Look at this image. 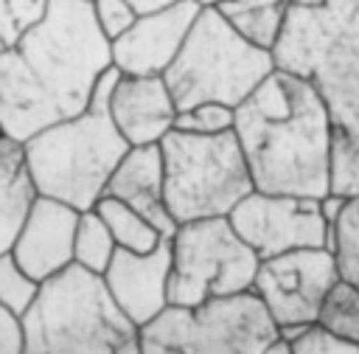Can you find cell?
<instances>
[{"label": "cell", "instance_id": "obj_1", "mask_svg": "<svg viewBox=\"0 0 359 354\" xmlns=\"http://www.w3.org/2000/svg\"><path fill=\"white\" fill-rule=\"evenodd\" d=\"M109 65V39L90 0H45L42 17L0 53V129L28 140L79 115Z\"/></svg>", "mask_w": 359, "mask_h": 354}, {"label": "cell", "instance_id": "obj_2", "mask_svg": "<svg viewBox=\"0 0 359 354\" xmlns=\"http://www.w3.org/2000/svg\"><path fill=\"white\" fill-rule=\"evenodd\" d=\"M233 132L255 191L309 199L331 194V121L303 76L275 67L233 107Z\"/></svg>", "mask_w": 359, "mask_h": 354}, {"label": "cell", "instance_id": "obj_3", "mask_svg": "<svg viewBox=\"0 0 359 354\" xmlns=\"http://www.w3.org/2000/svg\"><path fill=\"white\" fill-rule=\"evenodd\" d=\"M275 67L303 76L331 121V194H359V0H292Z\"/></svg>", "mask_w": 359, "mask_h": 354}, {"label": "cell", "instance_id": "obj_4", "mask_svg": "<svg viewBox=\"0 0 359 354\" xmlns=\"http://www.w3.org/2000/svg\"><path fill=\"white\" fill-rule=\"evenodd\" d=\"M118 70L109 65L90 96V104L65 121H56L22 140L25 166L36 194L59 199L76 211H87L101 197L112 169L129 143L109 118V90Z\"/></svg>", "mask_w": 359, "mask_h": 354}, {"label": "cell", "instance_id": "obj_5", "mask_svg": "<svg viewBox=\"0 0 359 354\" xmlns=\"http://www.w3.org/2000/svg\"><path fill=\"white\" fill-rule=\"evenodd\" d=\"M22 354H140L137 326L115 306L101 275L76 264L39 284Z\"/></svg>", "mask_w": 359, "mask_h": 354}, {"label": "cell", "instance_id": "obj_6", "mask_svg": "<svg viewBox=\"0 0 359 354\" xmlns=\"http://www.w3.org/2000/svg\"><path fill=\"white\" fill-rule=\"evenodd\" d=\"M272 70L269 48L250 42L219 6H199L177 56L160 76L182 112L208 101L238 107Z\"/></svg>", "mask_w": 359, "mask_h": 354}, {"label": "cell", "instance_id": "obj_7", "mask_svg": "<svg viewBox=\"0 0 359 354\" xmlns=\"http://www.w3.org/2000/svg\"><path fill=\"white\" fill-rule=\"evenodd\" d=\"M163 205L182 225L205 216H227L252 191V180L233 129L185 132L171 126L160 140Z\"/></svg>", "mask_w": 359, "mask_h": 354}, {"label": "cell", "instance_id": "obj_8", "mask_svg": "<svg viewBox=\"0 0 359 354\" xmlns=\"http://www.w3.org/2000/svg\"><path fill=\"white\" fill-rule=\"evenodd\" d=\"M137 334L140 354H264L280 337L250 289L199 306L165 303Z\"/></svg>", "mask_w": 359, "mask_h": 354}, {"label": "cell", "instance_id": "obj_9", "mask_svg": "<svg viewBox=\"0 0 359 354\" xmlns=\"http://www.w3.org/2000/svg\"><path fill=\"white\" fill-rule=\"evenodd\" d=\"M258 256L238 239L227 216H205L177 225L171 236V270L165 301L199 306L210 298L247 292Z\"/></svg>", "mask_w": 359, "mask_h": 354}, {"label": "cell", "instance_id": "obj_10", "mask_svg": "<svg viewBox=\"0 0 359 354\" xmlns=\"http://www.w3.org/2000/svg\"><path fill=\"white\" fill-rule=\"evenodd\" d=\"M339 281L328 247H294L261 258L250 292L264 303L275 326H311L328 289Z\"/></svg>", "mask_w": 359, "mask_h": 354}, {"label": "cell", "instance_id": "obj_11", "mask_svg": "<svg viewBox=\"0 0 359 354\" xmlns=\"http://www.w3.org/2000/svg\"><path fill=\"white\" fill-rule=\"evenodd\" d=\"M227 222L258 261L294 247H334L320 199L309 197L264 194L252 188L230 208Z\"/></svg>", "mask_w": 359, "mask_h": 354}, {"label": "cell", "instance_id": "obj_12", "mask_svg": "<svg viewBox=\"0 0 359 354\" xmlns=\"http://www.w3.org/2000/svg\"><path fill=\"white\" fill-rule=\"evenodd\" d=\"M196 11V0H174L137 14L135 22L109 42L112 67L129 76H160L177 56Z\"/></svg>", "mask_w": 359, "mask_h": 354}, {"label": "cell", "instance_id": "obj_13", "mask_svg": "<svg viewBox=\"0 0 359 354\" xmlns=\"http://www.w3.org/2000/svg\"><path fill=\"white\" fill-rule=\"evenodd\" d=\"M76 219V208L36 194L8 244V253L34 281L42 284L73 264Z\"/></svg>", "mask_w": 359, "mask_h": 354}, {"label": "cell", "instance_id": "obj_14", "mask_svg": "<svg viewBox=\"0 0 359 354\" xmlns=\"http://www.w3.org/2000/svg\"><path fill=\"white\" fill-rule=\"evenodd\" d=\"M171 270V239L163 236L157 247L149 253H132L123 247H115L107 270L101 273V281L115 301V306L140 329L149 323L168 301H165V284Z\"/></svg>", "mask_w": 359, "mask_h": 354}, {"label": "cell", "instance_id": "obj_15", "mask_svg": "<svg viewBox=\"0 0 359 354\" xmlns=\"http://www.w3.org/2000/svg\"><path fill=\"white\" fill-rule=\"evenodd\" d=\"M107 107L115 129L129 146L157 143L177 118V107L163 76L118 73Z\"/></svg>", "mask_w": 359, "mask_h": 354}, {"label": "cell", "instance_id": "obj_16", "mask_svg": "<svg viewBox=\"0 0 359 354\" xmlns=\"http://www.w3.org/2000/svg\"><path fill=\"white\" fill-rule=\"evenodd\" d=\"M101 197H115L126 202L168 239L177 230V222L168 216L163 205V160L157 143L129 146L126 155L112 169Z\"/></svg>", "mask_w": 359, "mask_h": 354}, {"label": "cell", "instance_id": "obj_17", "mask_svg": "<svg viewBox=\"0 0 359 354\" xmlns=\"http://www.w3.org/2000/svg\"><path fill=\"white\" fill-rule=\"evenodd\" d=\"M34 197L36 188L25 166L22 140H14L0 129V253L8 250Z\"/></svg>", "mask_w": 359, "mask_h": 354}, {"label": "cell", "instance_id": "obj_18", "mask_svg": "<svg viewBox=\"0 0 359 354\" xmlns=\"http://www.w3.org/2000/svg\"><path fill=\"white\" fill-rule=\"evenodd\" d=\"M289 3L292 0H227L219 3V8L250 42L272 51Z\"/></svg>", "mask_w": 359, "mask_h": 354}, {"label": "cell", "instance_id": "obj_19", "mask_svg": "<svg viewBox=\"0 0 359 354\" xmlns=\"http://www.w3.org/2000/svg\"><path fill=\"white\" fill-rule=\"evenodd\" d=\"M93 208L109 228L115 247H123L132 253H149L163 239V233L146 216H140L137 211H132L126 202H121L115 197H98Z\"/></svg>", "mask_w": 359, "mask_h": 354}, {"label": "cell", "instance_id": "obj_20", "mask_svg": "<svg viewBox=\"0 0 359 354\" xmlns=\"http://www.w3.org/2000/svg\"><path fill=\"white\" fill-rule=\"evenodd\" d=\"M115 253V239L104 219L95 214V208L79 211L76 219V233H73V264L101 275Z\"/></svg>", "mask_w": 359, "mask_h": 354}, {"label": "cell", "instance_id": "obj_21", "mask_svg": "<svg viewBox=\"0 0 359 354\" xmlns=\"http://www.w3.org/2000/svg\"><path fill=\"white\" fill-rule=\"evenodd\" d=\"M314 323L328 334L359 346V287L339 278L323 298Z\"/></svg>", "mask_w": 359, "mask_h": 354}, {"label": "cell", "instance_id": "obj_22", "mask_svg": "<svg viewBox=\"0 0 359 354\" xmlns=\"http://www.w3.org/2000/svg\"><path fill=\"white\" fill-rule=\"evenodd\" d=\"M339 278L359 287V194L345 197L339 216L334 222V247Z\"/></svg>", "mask_w": 359, "mask_h": 354}, {"label": "cell", "instance_id": "obj_23", "mask_svg": "<svg viewBox=\"0 0 359 354\" xmlns=\"http://www.w3.org/2000/svg\"><path fill=\"white\" fill-rule=\"evenodd\" d=\"M39 292V281H34L8 250L0 253V306L25 315Z\"/></svg>", "mask_w": 359, "mask_h": 354}, {"label": "cell", "instance_id": "obj_24", "mask_svg": "<svg viewBox=\"0 0 359 354\" xmlns=\"http://www.w3.org/2000/svg\"><path fill=\"white\" fill-rule=\"evenodd\" d=\"M45 11V0H0V53L14 48L17 39Z\"/></svg>", "mask_w": 359, "mask_h": 354}, {"label": "cell", "instance_id": "obj_25", "mask_svg": "<svg viewBox=\"0 0 359 354\" xmlns=\"http://www.w3.org/2000/svg\"><path fill=\"white\" fill-rule=\"evenodd\" d=\"M174 126L185 129V132H202V135L224 132V129H233V107H224V104H216V101L196 104V107H188V110L177 112Z\"/></svg>", "mask_w": 359, "mask_h": 354}, {"label": "cell", "instance_id": "obj_26", "mask_svg": "<svg viewBox=\"0 0 359 354\" xmlns=\"http://www.w3.org/2000/svg\"><path fill=\"white\" fill-rule=\"evenodd\" d=\"M289 348L292 354H359V346L328 334L317 323L306 326L294 340H289Z\"/></svg>", "mask_w": 359, "mask_h": 354}, {"label": "cell", "instance_id": "obj_27", "mask_svg": "<svg viewBox=\"0 0 359 354\" xmlns=\"http://www.w3.org/2000/svg\"><path fill=\"white\" fill-rule=\"evenodd\" d=\"M90 6H93V17H95L101 34L109 42L115 37H121L137 17V11L126 0H90Z\"/></svg>", "mask_w": 359, "mask_h": 354}, {"label": "cell", "instance_id": "obj_28", "mask_svg": "<svg viewBox=\"0 0 359 354\" xmlns=\"http://www.w3.org/2000/svg\"><path fill=\"white\" fill-rule=\"evenodd\" d=\"M22 348H25L22 315L0 306V354H22Z\"/></svg>", "mask_w": 359, "mask_h": 354}, {"label": "cell", "instance_id": "obj_29", "mask_svg": "<svg viewBox=\"0 0 359 354\" xmlns=\"http://www.w3.org/2000/svg\"><path fill=\"white\" fill-rule=\"evenodd\" d=\"M264 354H292V348H289V343H286L283 337H278V340H275Z\"/></svg>", "mask_w": 359, "mask_h": 354}, {"label": "cell", "instance_id": "obj_30", "mask_svg": "<svg viewBox=\"0 0 359 354\" xmlns=\"http://www.w3.org/2000/svg\"><path fill=\"white\" fill-rule=\"evenodd\" d=\"M199 6H219V3H227V0H196Z\"/></svg>", "mask_w": 359, "mask_h": 354}]
</instances>
